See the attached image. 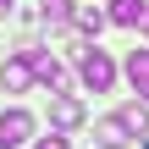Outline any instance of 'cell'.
<instances>
[{
  "instance_id": "1",
  "label": "cell",
  "mask_w": 149,
  "mask_h": 149,
  "mask_svg": "<svg viewBox=\"0 0 149 149\" xmlns=\"http://www.w3.org/2000/svg\"><path fill=\"white\" fill-rule=\"evenodd\" d=\"M77 77H83L94 94H105V88L116 83V61H111L100 44H83V50H77Z\"/></svg>"
},
{
  "instance_id": "2",
  "label": "cell",
  "mask_w": 149,
  "mask_h": 149,
  "mask_svg": "<svg viewBox=\"0 0 149 149\" xmlns=\"http://www.w3.org/2000/svg\"><path fill=\"white\" fill-rule=\"evenodd\" d=\"M33 111H22V105H11V111H0V149H22L33 138Z\"/></svg>"
},
{
  "instance_id": "3",
  "label": "cell",
  "mask_w": 149,
  "mask_h": 149,
  "mask_svg": "<svg viewBox=\"0 0 149 149\" xmlns=\"http://www.w3.org/2000/svg\"><path fill=\"white\" fill-rule=\"evenodd\" d=\"M83 100H72V94H50V127L55 133H72V127H83Z\"/></svg>"
},
{
  "instance_id": "4",
  "label": "cell",
  "mask_w": 149,
  "mask_h": 149,
  "mask_svg": "<svg viewBox=\"0 0 149 149\" xmlns=\"http://www.w3.org/2000/svg\"><path fill=\"white\" fill-rule=\"evenodd\" d=\"M0 88H6V94H28V88H33L28 50H22V55H11V61H0Z\"/></svg>"
},
{
  "instance_id": "5",
  "label": "cell",
  "mask_w": 149,
  "mask_h": 149,
  "mask_svg": "<svg viewBox=\"0 0 149 149\" xmlns=\"http://www.w3.org/2000/svg\"><path fill=\"white\" fill-rule=\"evenodd\" d=\"M28 66H33V83H50V88L66 83V66H61V55H50V50H28Z\"/></svg>"
},
{
  "instance_id": "6",
  "label": "cell",
  "mask_w": 149,
  "mask_h": 149,
  "mask_svg": "<svg viewBox=\"0 0 149 149\" xmlns=\"http://www.w3.org/2000/svg\"><path fill=\"white\" fill-rule=\"evenodd\" d=\"M94 144H100V149H127L133 133H127L122 116H100V122H94Z\"/></svg>"
},
{
  "instance_id": "7",
  "label": "cell",
  "mask_w": 149,
  "mask_h": 149,
  "mask_svg": "<svg viewBox=\"0 0 149 149\" xmlns=\"http://www.w3.org/2000/svg\"><path fill=\"white\" fill-rule=\"evenodd\" d=\"M105 17H111L116 28H144V22H149V6H144V0H111Z\"/></svg>"
},
{
  "instance_id": "8",
  "label": "cell",
  "mask_w": 149,
  "mask_h": 149,
  "mask_svg": "<svg viewBox=\"0 0 149 149\" xmlns=\"http://www.w3.org/2000/svg\"><path fill=\"white\" fill-rule=\"evenodd\" d=\"M127 83L138 88V100L149 105V50H133L127 55Z\"/></svg>"
},
{
  "instance_id": "9",
  "label": "cell",
  "mask_w": 149,
  "mask_h": 149,
  "mask_svg": "<svg viewBox=\"0 0 149 149\" xmlns=\"http://www.w3.org/2000/svg\"><path fill=\"white\" fill-rule=\"evenodd\" d=\"M72 22H77V28H83V33H94V39H100V33H105V28H111V17H105V11H100V6H72Z\"/></svg>"
},
{
  "instance_id": "10",
  "label": "cell",
  "mask_w": 149,
  "mask_h": 149,
  "mask_svg": "<svg viewBox=\"0 0 149 149\" xmlns=\"http://www.w3.org/2000/svg\"><path fill=\"white\" fill-rule=\"evenodd\" d=\"M116 116L127 122V133H133V138H138V133H144V127H149V105H144V100H138V105H122Z\"/></svg>"
},
{
  "instance_id": "11",
  "label": "cell",
  "mask_w": 149,
  "mask_h": 149,
  "mask_svg": "<svg viewBox=\"0 0 149 149\" xmlns=\"http://www.w3.org/2000/svg\"><path fill=\"white\" fill-rule=\"evenodd\" d=\"M39 11H44V22H66L72 17V0H39Z\"/></svg>"
},
{
  "instance_id": "12",
  "label": "cell",
  "mask_w": 149,
  "mask_h": 149,
  "mask_svg": "<svg viewBox=\"0 0 149 149\" xmlns=\"http://www.w3.org/2000/svg\"><path fill=\"white\" fill-rule=\"evenodd\" d=\"M33 149H72V144H66L61 133H50V138H39V144H33Z\"/></svg>"
},
{
  "instance_id": "13",
  "label": "cell",
  "mask_w": 149,
  "mask_h": 149,
  "mask_svg": "<svg viewBox=\"0 0 149 149\" xmlns=\"http://www.w3.org/2000/svg\"><path fill=\"white\" fill-rule=\"evenodd\" d=\"M6 11H11V0H0V17H6Z\"/></svg>"
},
{
  "instance_id": "14",
  "label": "cell",
  "mask_w": 149,
  "mask_h": 149,
  "mask_svg": "<svg viewBox=\"0 0 149 149\" xmlns=\"http://www.w3.org/2000/svg\"><path fill=\"white\" fill-rule=\"evenodd\" d=\"M144 33H149V22H144Z\"/></svg>"
}]
</instances>
